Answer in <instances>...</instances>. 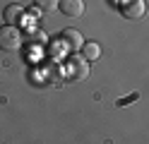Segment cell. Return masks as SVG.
I'll use <instances>...</instances> for the list:
<instances>
[{
  "instance_id": "9c48e42d",
  "label": "cell",
  "mask_w": 149,
  "mask_h": 144,
  "mask_svg": "<svg viewBox=\"0 0 149 144\" xmlns=\"http://www.w3.org/2000/svg\"><path fill=\"white\" fill-rule=\"evenodd\" d=\"M137 99H139V94H137V91H135V94H132V96H127V99H120V101H118V103H120V106H125V103H130V101H137Z\"/></svg>"
},
{
  "instance_id": "8992f818",
  "label": "cell",
  "mask_w": 149,
  "mask_h": 144,
  "mask_svg": "<svg viewBox=\"0 0 149 144\" xmlns=\"http://www.w3.org/2000/svg\"><path fill=\"white\" fill-rule=\"evenodd\" d=\"M5 19H7L10 26H19L24 22V10L19 5H7L5 7Z\"/></svg>"
},
{
  "instance_id": "6da1fadb",
  "label": "cell",
  "mask_w": 149,
  "mask_h": 144,
  "mask_svg": "<svg viewBox=\"0 0 149 144\" xmlns=\"http://www.w3.org/2000/svg\"><path fill=\"white\" fill-rule=\"evenodd\" d=\"M19 48H22V31L19 29L10 26V24L0 26V51L15 53V51H19Z\"/></svg>"
},
{
  "instance_id": "ba28073f",
  "label": "cell",
  "mask_w": 149,
  "mask_h": 144,
  "mask_svg": "<svg viewBox=\"0 0 149 144\" xmlns=\"http://www.w3.org/2000/svg\"><path fill=\"white\" fill-rule=\"evenodd\" d=\"M82 51H84V58H87V60H99V58H101V46H99V43H84Z\"/></svg>"
},
{
  "instance_id": "52a82bcc",
  "label": "cell",
  "mask_w": 149,
  "mask_h": 144,
  "mask_svg": "<svg viewBox=\"0 0 149 144\" xmlns=\"http://www.w3.org/2000/svg\"><path fill=\"white\" fill-rule=\"evenodd\" d=\"M34 7L41 15H53L55 7H58V0H34Z\"/></svg>"
},
{
  "instance_id": "7a4b0ae2",
  "label": "cell",
  "mask_w": 149,
  "mask_h": 144,
  "mask_svg": "<svg viewBox=\"0 0 149 144\" xmlns=\"http://www.w3.org/2000/svg\"><path fill=\"white\" fill-rule=\"evenodd\" d=\"M68 77L74 82H82L89 77V60L82 55H70L68 58Z\"/></svg>"
},
{
  "instance_id": "3957f363",
  "label": "cell",
  "mask_w": 149,
  "mask_h": 144,
  "mask_svg": "<svg viewBox=\"0 0 149 144\" xmlns=\"http://www.w3.org/2000/svg\"><path fill=\"white\" fill-rule=\"evenodd\" d=\"M60 46L68 53H79L82 48H84V38H82V34L77 29H65L60 34Z\"/></svg>"
},
{
  "instance_id": "277c9868",
  "label": "cell",
  "mask_w": 149,
  "mask_h": 144,
  "mask_svg": "<svg viewBox=\"0 0 149 144\" xmlns=\"http://www.w3.org/2000/svg\"><path fill=\"white\" fill-rule=\"evenodd\" d=\"M120 12L127 19L144 17V0H123V3H120Z\"/></svg>"
},
{
  "instance_id": "5b68a950",
  "label": "cell",
  "mask_w": 149,
  "mask_h": 144,
  "mask_svg": "<svg viewBox=\"0 0 149 144\" xmlns=\"http://www.w3.org/2000/svg\"><path fill=\"white\" fill-rule=\"evenodd\" d=\"M58 7L65 17H82L84 15V0H58Z\"/></svg>"
}]
</instances>
